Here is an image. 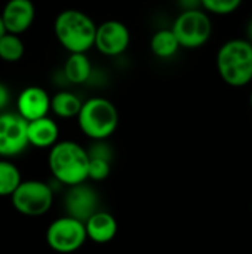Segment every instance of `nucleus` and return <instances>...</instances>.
<instances>
[{
	"label": "nucleus",
	"instance_id": "b1692460",
	"mask_svg": "<svg viewBox=\"0 0 252 254\" xmlns=\"http://www.w3.org/2000/svg\"><path fill=\"white\" fill-rule=\"evenodd\" d=\"M245 34H247V39L252 42V16L248 19L247 22V27H245Z\"/></svg>",
	"mask_w": 252,
	"mask_h": 254
},
{
	"label": "nucleus",
	"instance_id": "393cba45",
	"mask_svg": "<svg viewBox=\"0 0 252 254\" xmlns=\"http://www.w3.org/2000/svg\"><path fill=\"white\" fill-rule=\"evenodd\" d=\"M6 33V28H4V24H3V21H1V16H0V39H1V36Z\"/></svg>",
	"mask_w": 252,
	"mask_h": 254
},
{
	"label": "nucleus",
	"instance_id": "ddd939ff",
	"mask_svg": "<svg viewBox=\"0 0 252 254\" xmlns=\"http://www.w3.org/2000/svg\"><path fill=\"white\" fill-rule=\"evenodd\" d=\"M88 240L97 244L110 243L117 234V222L108 211L100 210L85 222Z\"/></svg>",
	"mask_w": 252,
	"mask_h": 254
},
{
	"label": "nucleus",
	"instance_id": "9b49d317",
	"mask_svg": "<svg viewBox=\"0 0 252 254\" xmlns=\"http://www.w3.org/2000/svg\"><path fill=\"white\" fill-rule=\"evenodd\" d=\"M6 33L22 34L27 31L36 18V7L31 0H7L0 12Z\"/></svg>",
	"mask_w": 252,
	"mask_h": 254
},
{
	"label": "nucleus",
	"instance_id": "39448f33",
	"mask_svg": "<svg viewBox=\"0 0 252 254\" xmlns=\"http://www.w3.org/2000/svg\"><path fill=\"white\" fill-rule=\"evenodd\" d=\"M186 49H198L208 43L212 34V22L203 9H184L171 27Z\"/></svg>",
	"mask_w": 252,
	"mask_h": 254
},
{
	"label": "nucleus",
	"instance_id": "6e6552de",
	"mask_svg": "<svg viewBox=\"0 0 252 254\" xmlns=\"http://www.w3.org/2000/svg\"><path fill=\"white\" fill-rule=\"evenodd\" d=\"M28 146V121L18 112L0 113V158L18 156Z\"/></svg>",
	"mask_w": 252,
	"mask_h": 254
},
{
	"label": "nucleus",
	"instance_id": "f8f14e48",
	"mask_svg": "<svg viewBox=\"0 0 252 254\" xmlns=\"http://www.w3.org/2000/svg\"><path fill=\"white\" fill-rule=\"evenodd\" d=\"M50 98L42 86H27L18 95L16 110L28 122L45 118L50 112Z\"/></svg>",
	"mask_w": 252,
	"mask_h": 254
},
{
	"label": "nucleus",
	"instance_id": "f257e3e1",
	"mask_svg": "<svg viewBox=\"0 0 252 254\" xmlns=\"http://www.w3.org/2000/svg\"><path fill=\"white\" fill-rule=\"evenodd\" d=\"M48 165L53 179L67 188L89 180L88 149H85L76 141L62 140L52 146L49 149Z\"/></svg>",
	"mask_w": 252,
	"mask_h": 254
},
{
	"label": "nucleus",
	"instance_id": "0eeeda50",
	"mask_svg": "<svg viewBox=\"0 0 252 254\" xmlns=\"http://www.w3.org/2000/svg\"><path fill=\"white\" fill-rule=\"evenodd\" d=\"M88 240L85 223L70 217L62 216L53 220L46 229L48 246L59 254H70L83 247Z\"/></svg>",
	"mask_w": 252,
	"mask_h": 254
},
{
	"label": "nucleus",
	"instance_id": "20e7f679",
	"mask_svg": "<svg viewBox=\"0 0 252 254\" xmlns=\"http://www.w3.org/2000/svg\"><path fill=\"white\" fill-rule=\"evenodd\" d=\"M80 131L92 141L107 140L119 127L117 107L104 97H92L83 101L77 116Z\"/></svg>",
	"mask_w": 252,
	"mask_h": 254
},
{
	"label": "nucleus",
	"instance_id": "aec40b11",
	"mask_svg": "<svg viewBox=\"0 0 252 254\" xmlns=\"http://www.w3.org/2000/svg\"><path fill=\"white\" fill-rule=\"evenodd\" d=\"M244 0H201V6L208 13L214 15H230L236 12Z\"/></svg>",
	"mask_w": 252,
	"mask_h": 254
},
{
	"label": "nucleus",
	"instance_id": "423d86ee",
	"mask_svg": "<svg viewBox=\"0 0 252 254\" xmlns=\"http://www.w3.org/2000/svg\"><path fill=\"white\" fill-rule=\"evenodd\" d=\"M13 208L27 217H40L46 214L53 204L52 188L40 180H22L10 196Z\"/></svg>",
	"mask_w": 252,
	"mask_h": 254
},
{
	"label": "nucleus",
	"instance_id": "4be33fe9",
	"mask_svg": "<svg viewBox=\"0 0 252 254\" xmlns=\"http://www.w3.org/2000/svg\"><path fill=\"white\" fill-rule=\"evenodd\" d=\"M9 101H10V91L3 82H0V113H3V110L7 107Z\"/></svg>",
	"mask_w": 252,
	"mask_h": 254
},
{
	"label": "nucleus",
	"instance_id": "1a4fd4ad",
	"mask_svg": "<svg viewBox=\"0 0 252 254\" xmlns=\"http://www.w3.org/2000/svg\"><path fill=\"white\" fill-rule=\"evenodd\" d=\"M131 43V33L125 22L119 19H107L97 27L95 46L105 57L122 55Z\"/></svg>",
	"mask_w": 252,
	"mask_h": 254
},
{
	"label": "nucleus",
	"instance_id": "6ab92c4d",
	"mask_svg": "<svg viewBox=\"0 0 252 254\" xmlns=\"http://www.w3.org/2000/svg\"><path fill=\"white\" fill-rule=\"evenodd\" d=\"M24 42L18 34L4 33L0 39V60L4 63H16L24 57Z\"/></svg>",
	"mask_w": 252,
	"mask_h": 254
},
{
	"label": "nucleus",
	"instance_id": "f03ea898",
	"mask_svg": "<svg viewBox=\"0 0 252 254\" xmlns=\"http://www.w3.org/2000/svg\"><path fill=\"white\" fill-rule=\"evenodd\" d=\"M97 27L94 19L79 9H65L59 12L53 22L56 40L70 54L88 52L94 48Z\"/></svg>",
	"mask_w": 252,
	"mask_h": 254
},
{
	"label": "nucleus",
	"instance_id": "9d476101",
	"mask_svg": "<svg viewBox=\"0 0 252 254\" xmlns=\"http://www.w3.org/2000/svg\"><path fill=\"white\" fill-rule=\"evenodd\" d=\"M65 214L80 222H86L91 216L100 211V195L91 186L85 183L70 186L64 196Z\"/></svg>",
	"mask_w": 252,
	"mask_h": 254
},
{
	"label": "nucleus",
	"instance_id": "dca6fc26",
	"mask_svg": "<svg viewBox=\"0 0 252 254\" xmlns=\"http://www.w3.org/2000/svg\"><path fill=\"white\" fill-rule=\"evenodd\" d=\"M180 48L181 45L172 28H160L156 33H153L150 39V49L153 55L162 60H168L174 57Z\"/></svg>",
	"mask_w": 252,
	"mask_h": 254
},
{
	"label": "nucleus",
	"instance_id": "f3484780",
	"mask_svg": "<svg viewBox=\"0 0 252 254\" xmlns=\"http://www.w3.org/2000/svg\"><path fill=\"white\" fill-rule=\"evenodd\" d=\"M83 101L70 91H59L50 98V112L62 119L77 118Z\"/></svg>",
	"mask_w": 252,
	"mask_h": 254
},
{
	"label": "nucleus",
	"instance_id": "5701e85b",
	"mask_svg": "<svg viewBox=\"0 0 252 254\" xmlns=\"http://www.w3.org/2000/svg\"><path fill=\"white\" fill-rule=\"evenodd\" d=\"M184 9H198L201 6V0H180Z\"/></svg>",
	"mask_w": 252,
	"mask_h": 254
},
{
	"label": "nucleus",
	"instance_id": "7ed1b4c3",
	"mask_svg": "<svg viewBox=\"0 0 252 254\" xmlns=\"http://www.w3.org/2000/svg\"><path fill=\"white\" fill-rule=\"evenodd\" d=\"M217 70L224 83L242 88L252 82V42L245 39H230L224 42L215 58Z\"/></svg>",
	"mask_w": 252,
	"mask_h": 254
},
{
	"label": "nucleus",
	"instance_id": "a211bd4d",
	"mask_svg": "<svg viewBox=\"0 0 252 254\" xmlns=\"http://www.w3.org/2000/svg\"><path fill=\"white\" fill-rule=\"evenodd\" d=\"M22 183V176L19 168L1 158L0 159V196H12V193Z\"/></svg>",
	"mask_w": 252,
	"mask_h": 254
},
{
	"label": "nucleus",
	"instance_id": "bb28decb",
	"mask_svg": "<svg viewBox=\"0 0 252 254\" xmlns=\"http://www.w3.org/2000/svg\"><path fill=\"white\" fill-rule=\"evenodd\" d=\"M251 213H252V205H251Z\"/></svg>",
	"mask_w": 252,
	"mask_h": 254
},
{
	"label": "nucleus",
	"instance_id": "412c9836",
	"mask_svg": "<svg viewBox=\"0 0 252 254\" xmlns=\"http://www.w3.org/2000/svg\"><path fill=\"white\" fill-rule=\"evenodd\" d=\"M111 171V159L89 156V170L88 179L92 182H102L110 176Z\"/></svg>",
	"mask_w": 252,
	"mask_h": 254
},
{
	"label": "nucleus",
	"instance_id": "a878e982",
	"mask_svg": "<svg viewBox=\"0 0 252 254\" xmlns=\"http://www.w3.org/2000/svg\"><path fill=\"white\" fill-rule=\"evenodd\" d=\"M250 103H251V109H252V91H251V97H250Z\"/></svg>",
	"mask_w": 252,
	"mask_h": 254
},
{
	"label": "nucleus",
	"instance_id": "2eb2a0df",
	"mask_svg": "<svg viewBox=\"0 0 252 254\" xmlns=\"http://www.w3.org/2000/svg\"><path fill=\"white\" fill-rule=\"evenodd\" d=\"M64 74L68 82L76 85L88 82L92 74V64L86 52L70 54L64 64Z\"/></svg>",
	"mask_w": 252,
	"mask_h": 254
},
{
	"label": "nucleus",
	"instance_id": "4468645a",
	"mask_svg": "<svg viewBox=\"0 0 252 254\" xmlns=\"http://www.w3.org/2000/svg\"><path fill=\"white\" fill-rule=\"evenodd\" d=\"M58 137H59V128L52 118L45 116L28 122L30 146L37 149H50L58 143Z\"/></svg>",
	"mask_w": 252,
	"mask_h": 254
}]
</instances>
